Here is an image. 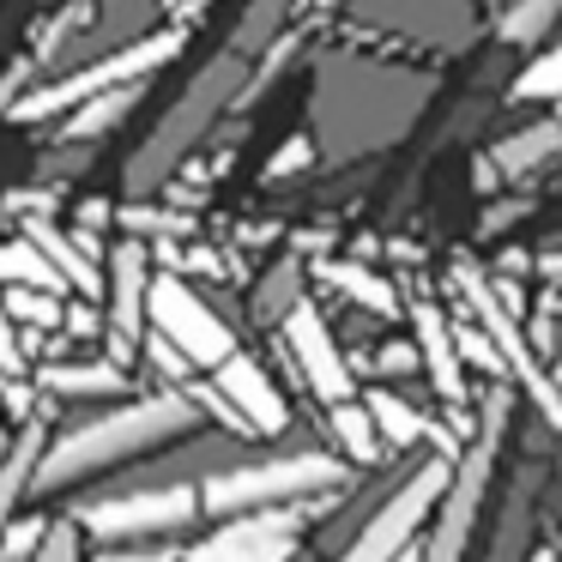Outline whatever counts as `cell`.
Instances as JSON below:
<instances>
[{
    "label": "cell",
    "instance_id": "obj_1",
    "mask_svg": "<svg viewBox=\"0 0 562 562\" xmlns=\"http://www.w3.org/2000/svg\"><path fill=\"white\" fill-rule=\"evenodd\" d=\"M200 424H206V405H200L194 387H164L151 400H127L115 412L91 417V424L67 429L61 441H49V453L37 465V490L49 496V490H67L79 477H98L122 460H139V453L164 448V441L194 436Z\"/></svg>",
    "mask_w": 562,
    "mask_h": 562
},
{
    "label": "cell",
    "instance_id": "obj_2",
    "mask_svg": "<svg viewBox=\"0 0 562 562\" xmlns=\"http://www.w3.org/2000/svg\"><path fill=\"white\" fill-rule=\"evenodd\" d=\"M248 74H243V55L224 49L212 55L206 67H200V79L182 91V103H176L170 115H164L158 127H151V139L134 151V164H127V194H151V188H164L176 176V164L188 158V151L206 139V127L218 122L224 110H231L236 98H243Z\"/></svg>",
    "mask_w": 562,
    "mask_h": 562
},
{
    "label": "cell",
    "instance_id": "obj_3",
    "mask_svg": "<svg viewBox=\"0 0 562 562\" xmlns=\"http://www.w3.org/2000/svg\"><path fill=\"white\" fill-rule=\"evenodd\" d=\"M188 31H151V37L139 43H122V49L98 55L91 67H74L67 79H55L49 91H31L25 103H13V122H43V115L55 110H79V103L103 98V91H122V86H139L146 74H158V67H170L176 55H182Z\"/></svg>",
    "mask_w": 562,
    "mask_h": 562
},
{
    "label": "cell",
    "instance_id": "obj_4",
    "mask_svg": "<svg viewBox=\"0 0 562 562\" xmlns=\"http://www.w3.org/2000/svg\"><path fill=\"white\" fill-rule=\"evenodd\" d=\"M345 484V460L333 453H284V460H260V465H236V472H218L200 484V508L206 514H260L272 502L291 496H315V490Z\"/></svg>",
    "mask_w": 562,
    "mask_h": 562
},
{
    "label": "cell",
    "instance_id": "obj_5",
    "mask_svg": "<svg viewBox=\"0 0 562 562\" xmlns=\"http://www.w3.org/2000/svg\"><path fill=\"white\" fill-rule=\"evenodd\" d=\"M502 424H508V393L496 387L484 400V424H477L472 453L453 465V484H448V496H441V508H436V532H429V544H424L417 562H460L465 557V544H472V520H477L484 490H490V460H496Z\"/></svg>",
    "mask_w": 562,
    "mask_h": 562
},
{
    "label": "cell",
    "instance_id": "obj_6",
    "mask_svg": "<svg viewBox=\"0 0 562 562\" xmlns=\"http://www.w3.org/2000/svg\"><path fill=\"white\" fill-rule=\"evenodd\" d=\"M453 484V460H424L412 477H405L400 490H393L387 502H381V514L357 532V544L345 550V562H393L405 557V544H412V532L429 520V514L441 508V496H448Z\"/></svg>",
    "mask_w": 562,
    "mask_h": 562
},
{
    "label": "cell",
    "instance_id": "obj_7",
    "mask_svg": "<svg viewBox=\"0 0 562 562\" xmlns=\"http://www.w3.org/2000/svg\"><path fill=\"white\" fill-rule=\"evenodd\" d=\"M460 291H465V303H472V315H477V327H484V339L502 351L508 375L520 381V387L532 393L538 405H544V417H550V424L562 429V393H557V381H550L544 369L532 363V345H526L520 321H514V296H508V284H490L484 272L460 267Z\"/></svg>",
    "mask_w": 562,
    "mask_h": 562
},
{
    "label": "cell",
    "instance_id": "obj_8",
    "mask_svg": "<svg viewBox=\"0 0 562 562\" xmlns=\"http://www.w3.org/2000/svg\"><path fill=\"white\" fill-rule=\"evenodd\" d=\"M146 315H151V333H164L194 369H218V363L236 357V333L224 327V321L206 308V296H200L194 284H182L176 272L151 279V308Z\"/></svg>",
    "mask_w": 562,
    "mask_h": 562
},
{
    "label": "cell",
    "instance_id": "obj_9",
    "mask_svg": "<svg viewBox=\"0 0 562 562\" xmlns=\"http://www.w3.org/2000/svg\"><path fill=\"white\" fill-rule=\"evenodd\" d=\"M200 508V484H164V490H139V496H115V502H98V508L79 514L91 538L103 544H122V538H151V532H176L188 526Z\"/></svg>",
    "mask_w": 562,
    "mask_h": 562
},
{
    "label": "cell",
    "instance_id": "obj_10",
    "mask_svg": "<svg viewBox=\"0 0 562 562\" xmlns=\"http://www.w3.org/2000/svg\"><path fill=\"white\" fill-rule=\"evenodd\" d=\"M291 514H236L218 538L170 557H98V562H291Z\"/></svg>",
    "mask_w": 562,
    "mask_h": 562
},
{
    "label": "cell",
    "instance_id": "obj_11",
    "mask_svg": "<svg viewBox=\"0 0 562 562\" xmlns=\"http://www.w3.org/2000/svg\"><path fill=\"white\" fill-rule=\"evenodd\" d=\"M110 357L115 363H127V357L139 351V339H146V308H151V255L139 236H127V243L110 248Z\"/></svg>",
    "mask_w": 562,
    "mask_h": 562
},
{
    "label": "cell",
    "instance_id": "obj_12",
    "mask_svg": "<svg viewBox=\"0 0 562 562\" xmlns=\"http://www.w3.org/2000/svg\"><path fill=\"white\" fill-rule=\"evenodd\" d=\"M284 345H291L296 375L308 381L315 400H327V405L351 400V363L339 357V345H333V333H327V321H321L315 303H296L291 315H284Z\"/></svg>",
    "mask_w": 562,
    "mask_h": 562
},
{
    "label": "cell",
    "instance_id": "obj_13",
    "mask_svg": "<svg viewBox=\"0 0 562 562\" xmlns=\"http://www.w3.org/2000/svg\"><path fill=\"white\" fill-rule=\"evenodd\" d=\"M212 387L231 400V412L248 424V436H279L284 424H291V405H284V393L272 387V375L255 363V357L236 351L231 363L212 369Z\"/></svg>",
    "mask_w": 562,
    "mask_h": 562
},
{
    "label": "cell",
    "instance_id": "obj_14",
    "mask_svg": "<svg viewBox=\"0 0 562 562\" xmlns=\"http://www.w3.org/2000/svg\"><path fill=\"white\" fill-rule=\"evenodd\" d=\"M412 321H417V357H424V369H429V381H436V393H441L448 405H465L460 333L448 327V315H441L436 303H417Z\"/></svg>",
    "mask_w": 562,
    "mask_h": 562
},
{
    "label": "cell",
    "instance_id": "obj_15",
    "mask_svg": "<svg viewBox=\"0 0 562 562\" xmlns=\"http://www.w3.org/2000/svg\"><path fill=\"white\" fill-rule=\"evenodd\" d=\"M43 453H49V436H43L37 417H25V429H19V436L7 441V453H0V538H7V526L19 520V496L37 484Z\"/></svg>",
    "mask_w": 562,
    "mask_h": 562
},
{
    "label": "cell",
    "instance_id": "obj_16",
    "mask_svg": "<svg viewBox=\"0 0 562 562\" xmlns=\"http://www.w3.org/2000/svg\"><path fill=\"white\" fill-rule=\"evenodd\" d=\"M25 236H31V243H37L43 255L55 260V267H61V279L74 284V291L98 296L103 284H110V279L98 272V255H91V243H86V236H67V231H55L49 218H31V231H25Z\"/></svg>",
    "mask_w": 562,
    "mask_h": 562
},
{
    "label": "cell",
    "instance_id": "obj_17",
    "mask_svg": "<svg viewBox=\"0 0 562 562\" xmlns=\"http://www.w3.org/2000/svg\"><path fill=\"white\" fill-rule=\"evenodd\" d=\"M37 387H49V393H67V400H79V393H127V369L115 363V357H98V363H49V369H37Z\"/></svg>",
    "mask_w": 562,
    "mask_h": 562
},
{
    "label": "cell",
    "instance_id": "obj_18",
    "mask_svg": "<svg viewBox=\"0 0 562 562\" xmlns=\"http://www.w3.org/2000/svg\"><path fill=\"white\" fill-rule=\"evenodd\" d=\"M0 284H13V291H74V284L61 279V267H55L49 255H43L31 236H19V243H0Z\"/></svg>",
    "mask_w": 562,
    "mask_h": 562
},
{
    "label": "cell",
    "instance_id": "obj_19",
    "mask_svg": "<svg viewBox=\"0 0 562 562\" xmlns=\"http://www.w3.org/2000/svg\"><path fill=\"white\" fill-rule=\"evenodd\" d=\"M557 151H562V122H538V127H520V134L496 139L490 164H496L502 176H526V170H538L544 158H557Z\"/></svg>",
    "mask_w": 562,
    "mask_h": 562
},
{
    "label": "cell",
    "instance_id": "obj_20",
    "mask_svg": "<svg viewBox=\"0 0 562 562\" xmlns=\"http://www.w3.org/2000/svg\"><path fill=\"white\" fill-rule=\"evenodd\" d=\"M562 19V0H508V13H502V43L514 49H532L544 43V31Z\"/></svg>",
    "mask_w": 562,
    "mask_h": 562
},
{
    "label": "cell",
    "instance_id": "obj_21",
    "mask_svg": "<svg viewBox=\"0 0 562 562\" xmlns=\"http://www.w3.org/2000/svg\"><path fill=\"white\" fill-rule=\"evenodd\" d=\"M333 436H339V448L351 453L357 465H375V453H381V429H375V417H369V405H357V400L333 405Z\"/></svg>",
    "mask_w": 562,
    "mask_h": 562
},
{
    "label": "cell",
    "instance_id": "obj_22",
    "mask_svg": "<svg viewBox=\"0 0 562 562\" xmlns=\"http://www.w3.org/2000/svg\"><path fill=\"white\" fill-rule=\"evenodd\" d=\"M284 13H291V0H248V13H243V25H236V37H231V49L243 55H267L272 49V37H279V25H284Z\"/></svg>",
    "mask_w": 562,
    "mask_h": 562
},
{
    "label": "cell",
    "instance_id": "obj_23",
    "mask_svg": "<svg viewBox=\"0 0 562 562\" xmlns=\"http://www.w3.org/2000/svg\"><path fill=\"white\" fill-rule=\"evenodd\" d=\"M327 279L339 284V291L351 296V303H363L369 315H400V296H393V284H381L369 267H351V260H333V267H327Z\"/></svg>",
    "mask_w": 562,
    "mask_h": 562
},
{
    "label": "cell",
    "instance_id": "obj_24",
    "mask_svg": "<svg viewBox=\"0 0 562 562\" xmlns=\"http://www.w3.org/2000/svg\"><path fill=\"white\" fill-rule=\"evenodd\" d=\"M296 303H303V267H296V260H279L255 291V321H284Z\"/></svg>",
    "mask_w": 562,
    "mask_h": 562
},
{
    "label": "cell",
    "instance_id": "obj_25",
    "mask_svg": "<svg viewBox=\"0 0 562 562\" xmlns=\"http://www.w3.org/2000/svg\"><path fill=\"white\" fill-rule=\"evenodd\" d=\"M134 110V86H122V91H103V98H91V103H79V115L67 122V139H98V134H110L122 115Z\"/></svg>",
    "mask_w": 562,
    "mask_h": 562
},
{
    "label": "cell",
    "instance_id": "obj_26",
    "mask_svg": "<svg viewBox=\"0 0 562 562\" xmlns=\"http://www.w3.org/2000/svg\"><path fill=\"white\" fill-rule=\"evenodd\" d=\"M369 417H375V429H381V441H400V448H412L417 436H424V417L412 412V405L400 400V393H369Z\"/></svg>",
    "mask_w": 562,
    "mask_h": 562
},
{
    "label": "cell",
    "instance_id": "obj_27",
    "mask_svg": "<svg viewBox=\"0 0 562 562\" xmlns=\"http://www.w3.org/2000/svg\"><path fill=\"white\" fill-rule=\"evenodd\" d=\"M526 526H532V490H514L508 496V514L496 526V544H490V562H520L526 557Z\"/></svg>",
    "mask_w": 562,
    "mask_h": 562
},
{
    "label": "cell",
    "instance_id": "obj_28",
    "mask_svg": "<svg viewBox=\"0 0 562 562\" xmlns=\"http://www.w3.org/2000/svg\"><path fill=\"white\" fill-rule=\"evenodd\" d=\"M538 98H562V43H550V49L514 79V103H538Z\"/></svg>",
    "mask_w": 562,
    "mask_h": 562
},
{
    "label": "cell",
    "instance_id": "obj_29",
    "mask_svg": "<svg viewBox=\"0 0 562 562\" xmlns=\"http://www.w3.org/2000/svg\"><path fill=\"white\" fill-rule=\"evenodd\" d=\"M7 308H13V321H37V327L61 321V303L49 291H7Z\"/></svg>",
    "mask_w": 562,
    "mask_h": 562
},
{
    "label": "cell",
    "instance_id": "obj_30",
    "mask_svg": "<svg viewBox=\"0 0 562 562\" xmlns=\"http://www.w3.org/2000/svg\"><path fill=\"white\" fill-rule=\"evenodd\" d=\"M25 375V351H19V321L7 308V291H0V381Z\"/></svg>",
    "mask_w": 562,
    "mask_h": 562
},
{
    "label": "cell",
    "instance_id": "obj_31",
    "mask_svg": "<svg viewBox=\"0 0 562 562\" xmlns=\"http://www.w3.org/2000/svg\"><path fill=\"white\" fill-rule=\"evenodd\" d=\"M79 532H86L79 520L49 526V532H43V544H37V562H79Z\"/></svg>",
    "mask_w": 562,
    "mask_h": 562
},
{
    "label": "cell",
    "instance_id": "obj_32",
    "mask_svg": "<svg viewBox=\"0 0 562 562\" xmlns=\"http://www.w3.org/2000/svg\"><path fill=\"white\" fill-rule=\"evenodd\" d=\"M127 231L134 236H188V218H176V212H127Z\"/></svg>",
    "mask_w": 562,
    "mask_h": 562
},
{
    "label": "cell",
    "instance_id": "obj_33",
    "mask_svg": "<svg viewBox=\"0 0 562 562\" xmlns=\"http://www.w3.org/2000/svg\"><path fill=\"white\" fill-rule=\"evenodd\" d=\"M146 351H151V363H158L170 381H188V369H194V363H188V357L176 351L170 339H164V333H151V339H146Z\"/></svg>",
    "mask_w": 562,
    "mask_h": 562
},
{
    "label": "cell",
    "instance_id": "obj_34",
    "mask_svg": "<svg viewBox=\"0 0 562 562\" xmlns=\"http://www.w3.org/2000/svg\"><path fill=\"white\" fill-rule=\"evenodd\" d=\"M308 158H315V146H308V139L303 134H296V139H284V151H279V158H272L267 164V176H272V182H279V176H291V170H303V164Z\"/></svg>",
    "mask_w": 562,
    "mask_h": 562
},
{
    "label": "cell",
    "instance_id": "obj_35",
    "mask_svg": "<svg viewBox=\"0 0 562 562\" xmlns=\"http://www.w3.org/2000/svg\"><path fill=\"white\" fill-rule=\"evenodd\" d=\"M550 381H557V393H562V339H557V375H550Z\"/></svg>",
    "mask_w": 562,
    "mask_h": 562
},
{
    "label": "cell",
    "instance_id": "obj_36",
    "mask_svg": "<svg viewBox=\"0 0 562 562\" xmlns=\"http://www.w3.org/2000/svg\"><path fill=\"white\" fill-rule=\"evenodd\" d=\"M526 562H557V557H550V550H532V557H526Z\"/></svg>",
    "mask_w": 562,
    "mask_h": 562
},
{
    "label": "cell",
    "instance_id": "obj_37",
    "mask_svg": "<svg viewBox=\"0 0 562 562\" xmlns=\"http://www.w3.org/2000/svg\"><path fill=\"white\" fill-rule=\"evenodd\" d=\"M0 562H7V557H0Z\"/></svg>",
    "mask_w": 562,
    "mask_h": 562
}]
</instances>
